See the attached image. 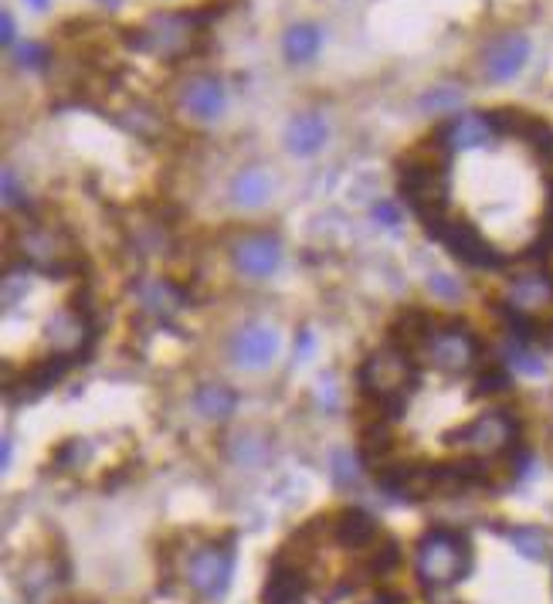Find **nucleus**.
I'll list each match as a JSON object with an SVG mask.
<instances>
[{
	"label": "nucleus",
	"instance_id": "obj_14",
	"mask_svg": "<svg viewBox=\"0 0 553 604\" xmlns=\"http://www.w3.org/2000/svg\"><path fill=\"white\" fill-rule=\"evenodd\" d=\"M326 140V123L319 112H302L289 123L285 129V146H289L292 153H299V157H309V153H316L319 146Z\"/></svg>",
	"mask_w": 553,
	"mask_h": 604
},
{
	"label": "nucleus",
	"instance_id": "obj_24",
	"mask_svg": "<svg viewBox=\"0 0 553 604\" xmlns=\"http://www.w3.org/2000/svg\"><path fill=\"white\" fill-rule=\"evenodd\" d=\"M14 55H17V62H21V65L38 68V65H45L48 51L41 48V45H34V41H21V45L14 48Z\"/></svg>",
	"mask_w": 553,
	"mask_h": 604
},
{
	"label": "nucleus",
	"instance_id": "obj_23",
	"mask_svg": "<svg viewBox=\"0 0 553 604\" xmlns=\"http://www.w3.org/2000/svg\"><path fill=\"white\" fill-rule=\"evenodd\" d=\"M428 289L435 292V296L448 299V302H455V299L462 296V286H459V282H455L452 275H442V272H438V275H431V279H428Z\"/></svg>",
	"mask_w": 553,
	"mask_h": 604
},
{
	"label": "nucleus",
	"instance_id": "obj_32",
	"mask_svg": "<svg viewBox=\"0 0 553 604\" xmlns=\"http://www.w3.org/2000/svg\"><path fill=\"white\" fill-rule=\"evenodd\" d=\"M4 465H11V438L4 435Z\"/></svg>",
	"mask_w": 553,
	"mask_h": 604
},
{
	"label": "nucleus",
	"instance_id": "obj_25",
	"mask_svg": "<svg viewBox=\"0 0 553 604\" xmlns=\"http://www.w3.org/2000/svg\"><path fill=\"white\" fill-rule=\"evenodd\" d=\"M459 92L455 89H435V92H428L425 96V106L428 109H445V112H452L455 106H459Z\"/></svg>",
	"mask_w": 553,
	"mask_h": 604
},
{
	"label": "nucleus",
	"instance_id": "obj_31",
	"mask_svg": "<svg viewBox=\"0 0 553 604\" xmlns=\"http://www.w3.org/2000/svg\"><path fill=\"white\" fill-rule=\"evenodd\" d=\"M367 604H401V598H394V594H380V598L367 601Z\"/></svg>",
	"mask_w": 553,
	"mask_h": 604
},
{
	"label": "nucleus",
	"instance_id": "obj_16",
	"mask_svg": "<svg viewBox=\"0 0 553 604\" xmlns=\"http://www.w3.org/2000/svg\"><path fill=\"white\" fill-rule=\"evenodd\" d=\"M377 537V520L364 509H347V513L336 520V540L350 550H360L367 547L370 540Z\"/></svg>",
	"mask_w": 553,
	"mask_h": 604
},
{
	"label": "nucleus",
	"instance_id": "obj_22",
	"mask_svg": "<svg viewBox=\"0 0 553 604\" xmlns=\"http://www.w3.org/2000/svg\"><path fill=\"white\" fill-rule=\"evenodd\" d=\"M506 364H509V367H516V370H520V374H543V360H540L533 350L520 347V343L506 350Z\"/></svg>",
	"mask_w": 553,
	"mask_h": 604
},
{
	"label": "nucleus",
	"instance_id": "obj_7",
	"mask_svg": "<svg viewBox=\"0 0 553 604\" xmlns=\"http://www.w3.org/2000/svg\"><path fill=\"white\" fill-rule=\"evenodd\" d=\"M89 340H92V323L89 316L82 313V306H65L51 316L48 347L55 350V357L62 360L79 357V353H85V347H89Z\"/></svg>",
	"mask_w": 553,
	"mask_h": 604
},
{
	"label": "nucleus",
	"instance_id": "obj_11",
	"mask_svg": "<svg viewBox=\"0 0 553 604\" xmlns=\"http://www.w3.org/2000/svg\"><path fill=\"white\" fill-rule=\"evenodd\" d=\"M21 252L24 258L41 272H65L68 258H72V248H68L65 238H58L55 231L48 228H34L21 238Z\"/></svg>",
	"mask_w": 553,
	"mask_h": 604
},
{
	"label": "nucleus",
	"instance_id": "obj_34",
	"mask_svg": "<svg viewBox=\"0 0 553 604\" xmlns=\"http://www.w3.org/2000/svg\"><path fill=\"white\" fill-rule=\"evenodd\" d=\"M282 604H302V601H282Z\"/></svg>",
	"mask_w": 553,
	"mask_h": 604
},
{
	"label": "nucleus",
	"instance_id": "obj_12",
	"mask_svg": "<svg viewBox=\"0 0 553 604\" xmlns=\"http://www.w3.org/2000/svg\"><path fill=\"white\" fill-rule=\"evenodd\" d=\"M279 350V336L269 326H245L231 340V360L241 367H265Z\"/></svg>",
	"mask_w": 553,
	"mask_h": 604
},
{
	"label": "nucleus",
	"instance_id": "obj_5",
	"mask_svg": "<svg viewBox=\"0 0 553 604\" xmlns=\"http://www.w3.org/2000/svg\"><path fill=\"white\" fill-rule=\"evenodd\" d=\"M197 38V21L190 14H160L153 17L146 28H140L133 34V45L146 48V51H157V55L177 58L190 51Z\"/></svg>",
	"mask_w": 553,
	"mask_h": 604
},
{
	"label": "nucleus",
	"instance_id": "obj_29",
	"mask_svg": "<svg viewBox=\"0 0 553 604\" xmlns=\"http://www.w3.org/2000/svg\"><path fill=\"white\" fill-rule=\"evenodd\" d=\"M4 201H7V204H17V201H21V194H17V180H14L11 170H4Z\"/></svg>",
	"mask_w": 553,
	"mask_h": 604
},
{
	"label": "nucleus",
	"instance_id": "obj_28",
	"mask_svg": "<svg viewBox=\"0 0 553 604\" xmlns=\"http://www.w3.org/2000/svg\"><path fill=\"white\" fill-rule=\"evenodd\" d=\"M374 218H377L380 224H387V228H391V224L401 221V214H397V207H394L391 201H377V204H374Z\"/></svg>",
	"mask_w": 553,
	"mask_h": 604
},
{
	"label": "nucleus",
	"instance_id": "obj_4",
	"mask_svg": "<svg viewBox=\"0 0 553 604\" xmlns=\"http://www.w3.org/2000/svg\"><path fill=\"white\" fill-rule=\"evenodd\" d=\"M425 360L435 370L442 374H452V377H462V374H472L479 367V343L469 330L462 326H445V330H435L428 336L425 343Z\"/></svg>",
	"mask_w": 553,
	"mask_h": 604
},
{
	"label": "nucleus",
	"instance_id": "obj_21",
	"mask_svg": "<svg viewBox=\"0 0 553 604\" xmlns=\"http://www.w3.org/2000/svg\"><path fill=\"white\" fill-rule=\"evenodd\" d=\"M143 302H146V309L157 316H170L180 306L177 292L170 286H163V282H150V286L143 289Z\"/></svg>",
	"mask_w": 553,
	"mask_h": 604
},
{
	"label": "nucleus",
	"instance_id": "obj_10",
	"mask_svg": "<svg viewBox=\"0 0 553 604\" xmlns=\"http://www.w3.org/2000/svg\"><path fill=\"white\" fill-rule=\"evenodd\" d=\"M553 306V275H520L509 286V313L516 319H537Z\"/></svg>",
	"mask_w": 553,
	"mask_h": 604
},
{
	"label": "nucleus",
	"instance_id": "obj_15",
	"mask_svg": "<svg viewBox=\"0 0 553 604\" xmlns=\"http://www.w3.org/2000/svg\"><path fill=\"white\" fill-rule=\"evenodd\" d=\"M184 109L197 119H214L224 109V89L214 79H194L184 89Z\"/></svg>",
	"mask_w": 553,
	"mask_h": 604
},
{
	"label": "nucleus",
	"instance_id": "obj_9",
	"mask_svg": "<svg viewBox=\"0 0 553 604\" xmlns=\"http://www.w3.org/2000/svg\"><path fill=\"white\" fill-rule=\"evenodd\" d=\"M526 58H530V41H526L523 34L509 31L486 48V55H482V72H486V79H492V82H509L523 72Z\"/></svg>",
	"mask_w": 553,
	"mask_h": 604
},
{
	"label": "nucleus",
	"instance_id": "obj_26",
	"mask_svg": "<svg viewBox=\"0 0 553 604\" xmlns=\"http://www.w3.org/2000/svg\"><path fill=\"white\" fill-rule=\"evenodd\" d=\"M336 482H340V486H353V482H357V465L343 452L336 455Z\"/></svg>",
	"mask_w": 553,
	"mask_h": 604
},
{
	"label": "nucleus",
	"instance_id": "obj_19",
	"mask_svg": "<svg viewBox=\"0 0 553 604\" xmlns=\"http://www.w3.org/2000/svg\"><path fill=\"white\" fill-rule=\"evenodd\" d=\"M269 191H272V180L265 177L258 167L241 170V174L235 177V184H231V194H235V201L245 204V207L262 204L265 197H269Z\"/></svg>",
	"mask_w": 553,
	"mask_h": 604
},
{
	"label": "nucleus",
	"instance_id": "obj_3",
	"mask_svg": "<svg viewBox=\"0 0 553 604\" xmlns=\"http://www.w3.org/2000/svg\"><path fill=\"white\" fill-rule=\"evenodd\" d=\"M516 442V421L506 411H486L472 418L469 425L452 435V445L469 452L472 459H492L503 455L509 445Z\"/></svg>",
	"mask_w": 553,
	"mask_h": 604
},
{
	"label": "nucleus",
	"instance_id": "obj_20",
	"mask_svg": "<svg viewBox=\"0 0 553 604\" xmlns=\"http://www.w3.org/2000/svg\"><path fill=\"white\" fill-rule=\"evenodd\" d=\"M319 28H313V24H296V28L285 31L282 38V48H285V58L289 62H309V58L319 51Z\"/></svg>",
	"mask_w": 553,
	"mask_h": 604
},
{
	"label": "nucleus",
	"instance_id": "obj_8",
	"mask_svg": "<svg viewBox=\"0 0 553 604\" xmlns=\"http://www.w3.org/2000/svg\"><path fill=\"white\" fill-rule=\"evenodd\" d=\"M496 133V123H492V112H462V116H452L448 123L438 129V140L445 143L448 153H465L475 150V146L492 143Z\"/></svg>",
	"mask_w": 553,
	"mask_h": 604
},
{
	"label": "nucleus",
	"instance_id": "obj_27",
	"mask_svg": "<svg viewBox=\"0 0 553 604\" xmlns=\"http://www.w3.org/2000/svg\"><path fill=\"white\" fill-rule=\"evenodd\" d=\"M238 445H241V455H238V459H241V462H248V465L262 459V452H265V445L258 442V438H241Z\"/></svg>",
	"mask_w": 553,
	"mask_h": 604
},
{
	"label": "nucleus",
	"instance_id": "obj_13",
	"mask_svg": "<svg viewBox=\"0 0 553 604\" xmlns=\"http://www.w3.org/2000/svg\"><path fill=\"white\" fill-rule=\"evenodd\" d=\"M279 241L275 238H265V235H252V238H241L235 245V265L245 275H272L275 265H279Z\"/></svg>",
	"mask_w": 553,
	"mask_h": 604
},
{
	"label": "nucleus",
	"instance_id": "obj_18",
	"mask_svg": "<svg viewBox=\"0 0 553 604\" xmlns=\"http://www.w3.org/2000/svg\"><path fill=\"white\" fill-rule=\"evenodd\" d=\"M194 408L211 421H224L231 411H235V391L224 384H204L194 398Z\"/></svg>",
	"mask_w": 553,
	"mask_h": 604
},
{
	"label": "nucleus",
	"instance_id": "obj_2",
	"mask_svg": "<svg viewBox=\"0 0 553 604\" xmlns=\"http://www.w3.org/2000/svg\"><path fill=\"white\" fill-rule=\"evenodd\" d=\"M414 381V367L408 350H384L377 357H370L364 370H360V384L367 394H374V401L387 411V418H394L397 408L408 401Z\"/></svg>",
	"mask_w": 553,
	"mask_h": 604
},
{
	"label": "nucleus",
	"instance_id": "obj_1",
	"mask_svg": "<svg viewBox=\"0 0 553 604\" xmlns=\"http://www.w3.org/2000/svg\"><path fill=\"white\" fill-rule=\"evenodd\" d=\"M472 567V547L462 533L431 530L418 547V581L421 588L438 591L462 581Z\"/></svg>",
	"mask_w": 553,
	"mask_h": 604
},
{
	"label": "nucleus",
	"instance_id": "obj_30",
	"mask_svg": "<svg viewBox=\"0 0 553 604\" xmlns=\"http://www.w3.org/2000/svg\"><path fill=\"white\" fill-rule=\"evenodd\" d=\"M0 38H4V45H14V17H11V11H4L0 14Z\"/></svg>",
	"mask_w": 553,
	"mask_h": 604
},
{
	"label": "nucleus",
	"instance_id": "obj_6",
	"mask_svg": "<svg viewBox=\"0 0 553 604\" xmlns=\"http://www.w3.org/2000/svg\"><path fill=\"white\" fill-rule=\"evenodd\" d=\"M231 567H235V554H231L228 547H204V550H197L194 560H190L187 577L197 594H204V598H221V594L228 591Z\"/></svg>",
	"mask_w": 553,
	"mask_h": 604
},
{
	"label": "nucleus",
	"instance_id": "obj_33",
	"mask_svg": "<svg viewBox=\"0 0 553 604\" xmlns=\"http://www.w3.org/2000/svg\"><path fill=\"white\" fill-rule=\"evenodd\" d=\"M31 7H48V0H28Z\"/></svg>",
	"mask_w": 553,
	"mask_h": 604
},
{
	"label": "nucleus",
	"instance_id": "obj_17",
	"mask_svg": "<svg viewBox=\"0 0 553 604\" xmlns=\"http://www.w3.org/2000/svg\"><path fill=\"white\" fill-rule=\"evenodd\" d=\"M506 540L516 547V554L530 557V560H547L550 557V547H553V537L540 526H506Z\"/></svg>",
	"mask_w": 553,
	"mask_h": 604
}]
</instances>
